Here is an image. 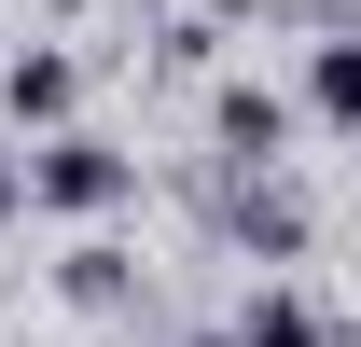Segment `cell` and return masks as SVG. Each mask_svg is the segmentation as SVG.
<instances>
[{
	"mask_svg": "<svg viewBox=\"0 0 361 347\" xmlns=\"http://www.w3.org/2000/svg\"><path fill=\"white\" fill-rule=\"evenodd\" d=\"M126 195H139V153H111L97 126H70V139L28 153V209H56V222H111Z\"/></svg>",
	"mask_w": 361,
	"mask_h": 347,
	"instance_id": "1",
	"label": "cell"
},
{
	"mask_svg": "<svg viewBox=\"0 0 361 347\" xmlns=\"http://www.w3.org/2000/svg\"><path fill=\"white\" fill-rule=\"evenodd\" d=\"M223 236H236L250 264H306V195H292L278 167H236V181H223Z\"/></svg>",
	"mask_w": 361,
	"mask_h": 347,
	"instance_id": "2",
	"label": "cell"
},
{
	"mask_svg": "<svg viewBox=\"0 0 361 347\" xmlns=\"http://www.w3.org/2000/svg\"><path fill=\"white\" fill-rule=\"evenodd\" d=\"M0 111H14L28 139H70V126H84V56H56V42L0 56Z\"/></svg>",
	"mask_w": 361,
	"mask_h": 347,
	"instance_id": "3",
	"label": "cell"
},
{
	"mask_svg": "<svg viewBox=\"0 0 361 347\" xmlns=\"http://www.w3.org/2000/svg\"><path fill=\"white\" fill-rule=\"evenodd\" d=\"M292 126H306V111H292L278 84H223V97H209V139H223V167H278V153H292Z\"/></svg>",
	"mask_w": 361,
	"mask_h": 347,
	"instance_id": "4",
	"label": "cell"
},
{
	"mask_svg": "<svg viewBox=\"0 0 361 347\" xmlns=\"http://www.w3.org/2000/svg\"><path fill=\"white\" fill-rule=\"evenodd\" d=\"M306 126L361 139V28H334V42H306V97H292Z\"/></svg>",
	"mask_w": 361,
	"mask_h": 347,
	"instance_id": "5",
	"label": "cell"
},
{
	"mask_svg": "<svg viewBox=\"0 0 361 347\" xmlns=\"http://www.w3.org/2000/svg\"><path fill=\"white\" fill-rule=\"evenodd\" d=\"M56 305H84V319H126V305H139V264L111 250V236H84V250L56 264Z\"/></svg>",
	"mask_w": 361,
	"mask_h": 347,
	"instance_id": "6",
	"label": "cell"
},
{
	"mask_svg": "<svg viewBox=\"0 0 361 347\" xmlns=\"http://www.w3.org/2000/svg\"><path fill=\"white\" fill-rule=\"evenodd\" d=\"M223 334H236V347H334V319H319V305L278 278V292H250V305H236Z\"/></svg>",
	"mask_w": 361,
	"mask_h": 347,
	"instance_id": "7",
	"label": "cell"
},
{
	"mask_svg": "<svg viewBox=\"0 0 361 347\" xmlns=\"http://www.w3.org/2000/svg\"><path fill=\"white\" fill-rule=\"evenodd\" d=\"M14 209H28V153H0V236H14Z\"/></svg>",
	"mask_w": 361,
	"mask_h": 347,
	"instance_id": "8",
	"label": "cell"
},
{
	"mask_svg": "<svg viewBox=\"0 0 361 347\" xmlns=\"http://www.w3.org/2000/svg\"><path fill=\"white\" fill-rule=\"evenodd\" d=\"M195 347H236V334H195Z\"/></svg>",
	"mask_w": 361,
	"mask_h": 347,
	"instance_id": "9",
	"label": "cell"
},
{
	"mask_svg": "<svg viewBox=\"0 0 361 347\" xmlns=\"http://www.w3.org/2000/svg\"><path fill=\"white\" fill-rule=\"evenodd\" d=\"M56 14H84V0H56Z\"/></svg>",
	"mask_w": 361,
	"mask_h": 347,
	"instance_id": "10",
	"label": "cell"
},
{
	"mask_svg": "<svg viewBox=\"0 0 361 347\" xmlns=\"http://www.w3.org/2000/svg\"><path fill=\"white\" fill-rule=\"evenodd\" d=\"M348 28H361V0H348Z\"/></svg>",
	"mask_w": 361,
	"mask_h": 347,
	"instance_id": "11",
	"label": "cell"
}]
</instances>
